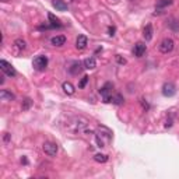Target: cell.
Returning a JSON list of instances; mask_svg holds the SVG:
<instances>
[{
  "instance_id": "ac0fdd59",
  "label": "cell",
  "mask_w": 179,
  "mask_h": 179,
  "mask_svg": "<svg viewBox=\"0 0 179 179\" xmlns=\"http://www.w3.org/2000/svg\"><path fill=\"white\" fill-rule=\"evenodd\" d=\"M168 27L171 28L172 31H179V20L176 18H169V21H168Z\"/></svg>"
},
{
  "instance_id": "7402d4cb",
  "label": "cell",
  "mask_w": 179,
  "mask_h": 179,
  "mask_svg": "<svg viewBox=\"0 0 179 179\" xmlns=\"http://www.w3.org/2000/svg\"><path fill=\"white\" fill-rule=\"evenodd\" d=\"M94 160L97 161V162H106V161H108V155H105V154H95L94 155Z\"/></svg>"
},
{
  "instance_id": "ba28073f",
  "label": "cell",
  "mask_w": 179,
  "mask_h": 179,
  "mask_svg": "<svg viewBox=\"0 0 179 179\" xmlns=\"http://www.w3.org/2000/svg\"><path fill=\"white\" fill-rule=\"evenodd\" d=\"M0 98H2V101L11 102V101L15 100V95L13 94L11 91H9V90H2V91H0Z\"/></svg>"
},
{
  "instance_id": "9a60e30c",
  "label": "cell",
  "mask_w": 179,
  "mask_h": 179,
  "mask_svg": "<svg viewBox=\"0 0 179 179\" xmlns=\"http://www.w3.org/2000/svg\"><path fill=\"white\" fill-rule=\"evenodd\" d=\"M112 88H113L112 83H106V84L100 90V94L104 95V97H106V95H109V92H111V90H112Z\"/></svg>"
},
{
  "instance_id": "52a82bcc",
  "label": "cell",
  "mask_w": 179,
  "mask_h": 179,
  "mask_svg": "<svg viewBox=\"0 0 179 179\" xmlns=\"http://www.w3.org/2000/svg\"><path fill=\"white\" fill-rule=\"evenodd\" d=\"M88 45V39L85 35H79L76 39V48L80 49V51H83V49H85Z\"/></svg>"
},
{
  "instance_id": "6da1fadb",
  "label": "cell",
  "mask_w": 179,
  "mask_h": 179,
  "mask_svg": "<svg viewBox=\"0 0 179 179\" xmlns=\"http://www.w3.org/2000/svg\"><path fill=\"white\" fill-rule=\"evenodd\" d=\"M32 66L35 70H38V71H42V70L46 69V66H48V58L46 56H37V58L34 59L32 62Z\"/></svg>"
},
{
  "instance_id": "7c38bea8",
  "label": "cell",
  "mask_w": 179,
  "mask_h": 179,
  "mask_svg": "<svg viewBox=\"0 0 179 179\" xmlns=\"http://www.w3.org/2000/svg\"><path fill=\"white\" fill-rule=\"evenodd\" d=\"M48 18H49V21H51V28H60L62 27L59 18H56L52 13H49V14H48Z\"/></svg>"
},
{
  "instance_id": "5b68a950",
  "label": "cell",
  "mask_w": 179,
  "mask_h": 179,
  "mask_svg": "<svg viewBox=\"0 0 179 179\" xmlns=\"http://www.w3.org/2000/svg\"><path fill=\"white\" fill-rule=\"evenodd\" d=\"M175 92H176V87L173 83L168 81L162 85V95L164 97H172V95H175Z\"/></svg>"
},
{
  "instance_id": "8992f818",
  "label": "cell",
  "mask_w": 179,
  "mask_h": 179,
  "mask_svg": "<svg viewBox=\"0 0 179 179\" xmlns=\"http://www.w3.org/2000/svg\"><path fill=\"white\" fill-rule=\"evenodd\" d=\"M146 43H143V42H137L136 45H134L133 48V55L136 56V58H141L144 53H146Z\"/></svg>"
},
{
  "instance_id": "d6986e66",
  "label": "cell",
  "mask_w": 179,
  "mask_h": 179,
  "mask_svg": "<svg viewBox=\"0 0 179 179\" xmlns=\"http://www.w3.org/2000/svg\"><path fill=\"white\" fill-rule=\"evenodd\" d=\"M31 106H32V100H31V98H25L21 104V109L28 111V109H31Z\"/></svg>"
},
{
  "instance_id": "3957f363",
  "label": "cell",
  "mask_w": 179,
  "mask_h": 179,
  "mask_svg": "<svg viewBox=\"0 0 179 179\" xmlns=\"http://www.w3.org/2000/svg\"><path fill=\"white\" fill-rule=\"evenodd\" d=\"M0 69H2V71L9 77H14L15 74H17V71L14 70V67H13L10 63H7L6 60H0Z\"/></svg>"
},
{
  "instance_id": "ffe728a7",
  "label": "cell",
  "mask_w": 179,
  "mask_h": 179,
  "mask_svg": "<svg viewBox=\"0 0 179 179\" xmlns=\"http://www.w3.org/2000/svg\"><path fill=\"white\" fill-rule=\"evenodd\" d=\"M112 102L115 104V105H122V104L124 102V98H123V95H122V94H116L115 97L112 98Z\"/></svg>"
},
{
  "instance_id": "603a6c76",
  "label": "cell",
  "mask_w": 179,
  "mask_h": 179,
  "mask_svg": "<svg viewBox=\"0 0 179 179\" xmlns=\"http://www.w3.org/2000/svg\"><path fill=\"white\" fill-rule=\"evenodd\" d=\"M88 80H90V77H88V76H84V77H83V79L80 80V83H79V88H84L85 85H87Z\"/></svg>"
},
{
  "instance_id": "4316f807",
  "label": "cell",
  "mask_w": 179,
  "mask_h": 179,
  "mask_svg": "<svg viewBox=\"0 0 179 179\" xmlns=\"http://www.w3.org/2000/svg\"><path fill=\"white\" fill-rule=\"evenodd\" d=\"M9 140H10V134L9 133H4V141H9Z\"/></svg>"
},
{
  "instance_id": "7a4b0ae2",
  "label": "cell",
  "mask_w": 179,
  "mask_h": 179,
  "mask_svg": "<svg viewBox=\"0 0 179 179\" xmlns=\"http://www.w3.org/2000/svg\"><path fill=\"white\" fill-rule=\"evenodd\" d=\"M42 150L45 151L46 155H49V157H56V154H58V146H56L55 143H52V141L43 143Z\"/></svg>"
},
{
  "instance_id": "8fae6325",
  "label": "cell",
  "mask_w": 179,
  "mask_h": 179,
  "mask_svg": "<svg viewBox=\"0 0 179 179\" xmlns=\"http://www.w3.org/2000/svg\"><path fill=\"white\" fill-rule=\"evenodd\" d=\"M171 4H172V0H157L155 9H157V10H158V13H160L162 9H165V7L171 6Z\"/></svg>"
},
{
  "instance_id": "44dd1931",
  "label": "cell",
  "mask_w": 179,
  "mask_h": 179,
  "mask_svg": "<svg viewBox=\"0 0 179 179\" xmlns=\"http://www.w3.org/2000/svg\"><path fill=\"white\" fill-rule=\"evenodd\" d=\"M14 45L17 46L18 49H21V51H22V49L27 48V42H25L24 39H20V38H18V39H15V41H14Z\"/></svg>"
},
{
  "instance_id": "e0dca14e",
  "label": "cell",
  "mask_w": 179,
  "mask_h": 179,
  "mask_svg": "<svg viewBox=\"0 0 179 179\" xmlns=\"http://www.w3.org/2000/svg\"><path fill=\"white\" fill-rule=\"evenodd\" d=\"M69 71L71 74H79L80 71H81V63H80V62H74V63L71 64V67H69Z\"/></svg>"
},
{
  "instance_id": "9c48e42d",
  "label": "cell",
  "mask_w": 179,
  "mask_h": 179,
  "mask_svg": "<svg viewBox=\"0 0 179 179\" xmlns=\"http://www.w3.org/2000/svg\"><path fill=\"white\" fill-rule=\"evenodd\" d=\"M51 43L53 46H63L66 43V37L64 35H56L51 39Z\"/></svg>"
},
{
  "instance_id": "277c9868",
  "label": "cell",
  "mask_w": 179,
  "mask_h": 179,
  "mask_svg": "<svg viewBox=\"0 0 179 179\" xmlns=\"http://www.w3.org/2000/svg\"><path fill=\"white\" fill-rule=\"evenodd\" d=\"M173 41L171 39V38H165L162 42L160 43V51L162 52V53H169V52H172L173 49Z\"/></svg>"
},
{
  "instance_id": "cb8c5ba5",
  "label": "cell",
  "mask_w": 179,
  "mask_h": 179,
  "mask_svg": "<svg viewBox=\"0 0 179 179\" xmlns=\"http://www.w3.org/2000/svg\"><path fill=\"white\" fill-rule=\"evenodd\" d=\"M115 32H116V28L115 27H109V28H108V35H109V37H113V35H115Z\"/></svg>"
},
{
  "instance_id": "4fadbf2b",
  "label": "cell",
  "mask_w": 179,
  "mask_h": 179,
  "mask_svg": "<svg viewBox=\"0 0 179 179\" xmlns=\"http://www.w3.org/2000/svg\"><path fill=\"white\" fill-rule=\"evenodd\" d=\"M62 88H63V91L66 92L67 95H73L74 94V87H73V84H71V83L64 81L63 84H62Z\"/></svg>"
},
{
  "instance_id": "5bb4252c",
  "label": "cell",
  "mask_w": 179,
  "mask_h": 179,
  "mask_svg": "<svg viewBox=\"0 0 179 179\" xmlns=\"http://www.w3.org/2000/svg\"><path fill=\"white\" fill-rule=\"evenodd\" d=\"M84 67L88 69V70L95 69V67H97V60H95L94 58H87L84 60Z\"/></svg>"
},
{
  "instance_id": "d4e9b609",
  "label": "cell",
  "mask_w": 179,
  "mask_h": 179,
  "mask_svg": "<svg viewBox=\"0 0 179 179\" xmlns=\"http://www.w3.org/2000/svg\"><path fill=\"white\" fill-rule=\"evenodd\" d=\"M116 60H118V63H120V64H124L126 63V59H123V58H120V56H116Z\"/></svg>"
},
{
  "instance_id": "30bf717a",
  "label": "cell",
  "mask_w": 179,
  "mask_h": 179,
  "mask_svg": "<svg viewBox=\"0 0 179 179\" xmlns=\"http://www.w3.org/2000/svg\"><path fill=\"white\" fill-rule=\"evenodd\" d=\"M153 25L151 24H147L146 27H144V30H143V37H144V39L146 41H151L153 39Z\"/></svg>"
},
{
  "instance_id": "83f0119b",
  "label": "cell",
  "mask_w": 179,
  "mask_h": 179,
  "mask_svg": "<svg viewBox=\"0 0 179 179\" xmlns=\"http://www.w3.org/2000/svg\"><path fill=\"white\" fill-rule=\"evenodd\" d=\"M21 162H22V164H28V161H27V158H22V160H21Z\"/></svg>"
},
{
  "instance_id": "484cf974",
  "label": "cell",
  "mask_w": 179,
  "mask_h": 179,
  "mask_svg": "<svg viewBox=\"0 0 179 179\" xmlns=\"http://www.w3.org/2000/svg\"><path fill=\"white\" fill-rule=\"evenodd\" d=\"M141 105H143V108H144V109H148V108H150V106H148V104H147L146 102V101H144V100H141Z\"/></svg>"
},
{
  "instance_id": "2e32d148",
  "label": "cell",
  "mask_w": 179,
  "mask_h": 179,
  "mask_svg": "<svg viewBox=\"0 0 179 179\" xmlns=\"http://www.w3.org/2000/svg\"><path fill=\"white\" fill-rule=\"evenodd\" d=\"M53 7H55L56 10H60V11L67 10V4L64 3L63 0H53Z\"/></svg>"
}]
</instances>
